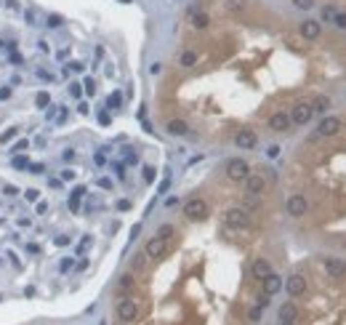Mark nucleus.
<instances>
[{
    "instance_id": "nucleus-1",
    "label": "nucleus",
    "mask_w": 346,
    "mask_h": 325,
    "mask_svg": "<svg viewBox=\"0 0 346 325\" xmlns=\"http://www.w3.org/2000/svg\"><path fill=\"white\" fill-rule=\"evenodd\" d=\"M226 176H229L232 181H245L248 176H251V165L242 160V157H232V160L226 163Z\"/></svg>"
},
{
    "instance_id": "nucleus-2",
    "label": "nucleus",
    "mask_w": 346,
    "mask_h": 325,
    "mask_svg": "<svg viewBox=\"0 0 346 325\" xmlns=\"http://www.w3.org/2000/svg\"><path fill=\"white\" fill-rule=\"evenodd\" d=\"M184 216L192 221H202L208 216V203L200 200V197H192V200L184 203Z\"/></svg>"
},
{
    "instance_id": "nucleus-3",
    "label": "nucleus",
    "mask_w": 346,
    "mask_h": 325,
    "mask_svg": "<svg viewBox=\"0 0 346 325\" xmlns=\"http://www.w3.org/2000/svg\"><path fill=\"white\" fill-rule=\"evenodd\" d=\"M224 219H226V224L235 227V229H242V227L251 224V213H248L245 208H229Z\"/></svg>"
},
{
    "instance_id": "nucleus-4",
    "label": "nucleus",
    "mask_w": 346,
    "mask_h": 325,
    "mask_svg": "<svg viewBox=\"0 0 346 325\" xmlns=\"http://www.w3.org/2000/svg\"><path fill=\"white\" fill-rule=\"evenodd\" d=\"M136 315H139V306H136L133 299H123L120 304H117V317H120V320L130 323V320H136Z\"/></svg>"
},
{
    "instance_id": "nucleus-5",
    "label": "nucleus",
    "mask_w": 346,
    "mask_h": 325,
    "mask_svg": "<svg viewBox=\"0 0 346 325\" xmlns=\"http://www.w3.org/2000/svg\"><path fill=\"white\" fill-rule=\"evenodd\" d=\"M311 115H314V110H311V104H296L291 112V123L296 125H306L311 120Z\"/></svg>"
},
{
    "instance_id": "nucleus-6",
    "label": "nucleus",
    "mask_w": 346,
    "mask_h": 325,
    "mask_svg": "<svg viewBox=\"0 0 346 325\" xmlns=\"http://www.w3.org/2000/svg\"><path fill=\"white\" fill-rule=\"evenodd\" d=\"M285 208H288V213H291L293 219H298V216H304V213H306L309 203H306V197H301V195H293V197H288Z\"/></svg>"
},
{
    "instance_id": "nucleus-7",
    "label": "nucleus",
    "mask_w": 346,
    "mask_h": 325,
    "mask_svg": "<svg viewBox=\"0 0 346 325\" xmlns=\"http://www.w3.org/2000/svg\"><path fill=\"white\" fill-rule=\"evenodd\" d=\"M320 35H322V24L317 19L301 21V38H304V40H317Z\"/></svg>"
},
{
    "instance_id": "nucleus-8",
    "label": "nucleus",
    "mask_w": 346,
    "mask_h": 325,
    "mask_svg": "<svg viewBox=\"0 0 346 325\" xmlns=\"http://www.w3.org/2000/svg\"><path fill=\"white\" fill-rule=\"evenodd\" d=\"M235 144L240 147V150H253V147L258 144V136L253 134V131L245 128V131H240V134L235 136Z\"/></svg>"
},
{
    "instance_id": "nucleus-9",
    "label": "nucleus",
    "mask_w": 346,
    "mask_h": 325,
    "mask_svg": "<svg viewBox=\"0 0 346 325\" xmlns=\"http://www.w3.org/2000/svg\"><path fill=\"white\" fill-rule=\"evenodd\" d=\"M285 290H288V296L296 299V296H301L306 290V280L301 275H291V277H288V283H285Z\"/></svg>"
},
{
    "instance_id": "nucleus-10",
    "label": "nucleus",
    "mask_w": 346,
    "mask_h": 325,
    "mask_svg": "<svg viewBox=\"0 0 346 325\" xmlns=\"http://www.w3.org/2000/svg\"><path fill=\"white\" fill-rule=\"evenodd\" d=\"M341 131V120L338 117H325L320 125H317V134L320 136H336Z\"/></svg>"
},
{
    "instance_id": "nucleus-11",
    "label": "nucleus",
    "mask_w": 346,
    "mask_h": 325,
    "mask_svg": "<svg viewBox=\"0 0 346 325\" xmlns=\"http://www.w3.org/2000/svg\"><path fill=\"white\" fill-rule=\"evenodd\" d=\"M291 115H285V112H274V115H272L269 117V128L272 131H280V134H282V131H291Z\"/></svg>"
},
{
    "instance_id": "nucleus-12",
    "label": "nucleus",
    "mask_w": 346,
    "mask_h": 325,
    "mask_svg": "<svg viewBox=\"0 0 346 325\" xmlns=\"http://www.w3.org/2000/svg\"><path fill=\"white\" fill-rule=\"evenodd\" d=\"M325 272H328L330 277H336V280H338V277L346 275V261L333 259V256H330V259H325Z\"/></svg>"
},
{
    "instance_id": "nucleus-13",
    "label": "nucleus",
    "mask_w": 346,
    "mask_h": 325,
    "mask_svg": "<svg viewBox=\"0 0 346 325\" xmlns=\"http://www.w3.org/2000/svg\"><path fill=\"white\" fill-rule=\"evenodd\" d=\"M261 283H264V293H266V296H274L277 290L282 288V277L274 275V272H269V275H266Z\"/></svg>"
},
{
    "instance_id": "nucleus-14",
    "label": "nucleus",
    "mask_w": 346,
    "mask_h": 325,
    "mask_svg": "<svg viewBox=\"0 0 346 325\" xmlns=\"http://www.w3.org/2000/svg\"><path fill=\"white\" fill-rule=\"evenodd\" d=\"M264 187H266V181H264V176H248L245 179V192L248 195H261L264 192Z\"/></svg>"
},
{
    "instance_id": "nucleus-15",
    "label": "nucleus",
    "mask_w": 346,
    "mask_h": 325,
    "mask_svg": "<svg viewBox=\"0 0 346 325\" xmlns=\"http://www.w3.org/2000/svg\"><path fill=\"white\" fill-rule=\"evenodd\" d=\"M163 253H165V240H163V237H152V240L146 243V256H149V259H160Z\"/></svg>"
},
{
    "instance_id": "nucleus-16",
    "label": "nucleus",
    "mask_w": 346,
    "mask_h": 325,
    "mask_svg": "<svg viewBox=\"0 0 346 325\" xmlns=\"http://www.w3.org/2000/svg\"><path fill=\"white\" fill-rule=\"evenodd\" d=\"M189 19H192V27H195V30H205V27L211 24V16L202 14V11H195V8L189 11Z\"/></svg>"
},
{
    "instance_id": "nucleus-17",
    "label": "nucleus",
    "mask_w": 346,
    "mask_h": 325,
    "mask_svg": "<svg viewBox=\"0 0 346 325\" xmlns=\"http://www.w3.org/2000/svg\"><path fill=\"white\" fill-rule=\"evenodd\" d=\"M251 272H253V277H258V280H264L266 275L272 272V264L266 259H256L253 261V267H251Z\"/></svg>"
},
{
    "instance_id": "nucleus-18",
    "label": "nucleus",
    "mask_w": 346,
    "mask_h": 325,
    "mask_svg": "<svg viewBox=\"0 0 346 325\" xmlns=\"http://www.w3.org/2000/svg\"><path fill=\"white\" fill-rule=\"evenodd\" d=\"M296 315H298V309H296L293 301H288V304L280 306V320L282 323H293V320H296Z\"/></svg>"
},
{
    "instance_id": "nucleus-19",
    "label": "nucleus",
    "mask_w": 346,
    "mask_h": 325,
    "mask_svg": "<svg viewBox=\"0 0 346 325\" xmlns=\"http://www.w3.org/2000/svg\"><path fill=\"white\" fill-rule=\"evenodd\" d=\"M83 195H86V187H75V190H72V195H70V210H72V213H77V210H80Z\"/></svg>"
},
{
    "instance_id": "nucleus-20",
    "label": "nucleus",
    "mask_w": 346,
    "mask_h": 325,
    "mask_svg": "<svg viewBox=\"0 0 346 325\" xmlns=\"http://www.w3.org/2000/svg\"><path fill=\"white\" fill-rule=\"evenodd\" d=\"M165 128H168V134H171V136H184L186 131H189V125H186L184 120H171Z\"/></svg>"
},
{
    "instance_id": "nucleus-21",
    "label": "nucleus",
    "mask_w": 346,
    "mask_h": 325,
    "mask_svg": "<svg viewBox=\"0 0 346 325\" xmlns=\"http://www.w3.org/2000/svg\"><path fill=\"white\" fill-rule=\"evenodd\" d=\"M311 110L314 112H328L330 110V99H328V96H314V101H311Z\"/></svg>"
},
{
    "instance_id": "nucleus-22",
    "label": "nucleus",
    "mask_w": 346,
    "mask_h": 325,
    "mask_svg": "<svg viewBox=\"0 0 346 325\" xmlns=\"http://www.w3.org/2000/svg\"><path fill=\"white\" fill-rule=\"evenodd\" d=\"M179 61H181V67H195L197 64V54H195V51H184Z\"/></svg>"
},
{
    "instance_id": "nucleus-23",
    "label": "nucleus",
    "mask_w": 346,
    "mask_h": 325,
    "mask_svg": "<svg viewBox=\"0 0 346 325\" xmlns=\"http://www.w3.org/2000/svg\"><path fill=\"white\" fill-rule=\"evenodd\" d=\"M35 104L40 107V110H45V107H51V94H48V91H37V96H35Z\"/></svg>"
},
{
    "instance_id": "nucleus-24",
    "label": "nucleus",
    "mask_w": 346,
    "mask_h": 325,
    "mask_svg": "<svg viewBox=\"0 0 346 325\" xmlns=\"http://www.w3.org/2000/svg\"><path fill=\"white\" fill-rule=\"evenodd\" d=\"M226 8L232 14H240V11H245V0H226Z\"/></svg>"
},
{
    "instance_id": "nucleus-25",
    "label": "nucleus",
    "mask_w": 346,
    "mask_h": 325,
    "mask_svg": "<svg viewBox=\"0 0 346 325\" xmlns=\"http://www.w3.org/2000/svg\"><path fill=\"white\" fill-rule=\"evenodd\" d=\"M141 176H144L146 184H152V181H155V176H157V171L152 168V165H144V168H141Z\"/></svg>"
},
{
    "instance_id": "nucleus-26",
    "label": "nucleus",
    "mask_w": 346,
    "mask_h": 325,
    "mask_svg": "<svg viewBox=\"0 0 346 325\" xmlns=\"http://www.w3.org/2000/svg\"><path fill=\"white\" fill-rule=\"evenodd\" d=\"M24 200H27V203H37V200H40V190H35V187L24 190Z\"/></svg>"
},
{
    "instance_id": "nucleus-27",
    "label": "nucleus",
    "mask_w": 346,
    "mask_h": 325,
    "mask_svg": "<svg viewBox=\"0 0 346 325\" xmlns=\"http://www.w3.org/2000/svg\"><path fill=\"white\" fill-rule=\"evenodd\" d=\"M336 14H338V11L333 8V5H325V8H322V21H330V24H333V19H336Z\"/></svg>"
},
{
    "instance_id": "nucleus-28",
    "label": "nucleus",
    "mask_w": 346,
    "mask_h": 325,
    "mask_svg": "<svg viewBox=\"0 0 346 325\" xmlns=\"http://www.w3.org/2000/svg\"><path fill=\"white\" fill-rule=\"evenodd\" d=\"M11 163H14V168H19V171L30 168V160H27L24 155H16V157H14V160H11Z\"/></svg>"
},
{
    "instance_id": "nucleus-29",
    "label": "nucleus",
    "mask_w": 346,
    "mask_h": 325,
    "mask_svg": "<svg viewBox=\"0 0 346 325\" xmlns=\"http://www.w3.org/2000/svg\"><path fill=\"white\" fill-rule=\"evenodd\" d=\"M107 104H109V110H117V107L123 104V96H120V94H117V91H115V94H112L109 99H107Z\"/></svg>"
},
{
    "instance_id": "nucleus-30",
    "label": "nucleus",
    "mask_w": 346,
    "mask_h": 325,
    "mask_svg": "<svg viewBox=\"0 0 346 325\" xmlns=\"http://www.w3.org/2000/svg\"><path fill=\"white\" fill-rule=\"evenodd\" d=\"M293 5L301 8V11H311V8H314V0H293Z\"/></svg>"
},
{
    "instance_id": "nucleus-31",
    "label": "nucleus",
    "mask_w": 346,
    "mask_h": 325,
    "mask_svg": "<svg viewBox=\"0 0 346 325\" xmlns=\"http://www.w3.org/2000/svg\"><path fill=\"white\" fill-rule=\"evenodd\" d=\"M171 235H173V227L171 224H163L160 229H157V237H163V240H168Z\"/></svg>"
},
{
    "instance_id": "nucleus-32",
    "label": "nucleus",
    "mask_w": 346,
    "mask_h": 325,
    "mask_svg": "<svg viewBox=\"0 0 346 325\" xmlns=\"http://www.w3.org/2000/svg\"><path fill=\"white\" fill-rule=\"evenodd\" d=\"M16 136H19V128H16V125H14V128H8V131H5L3 136H0V141H3V144H5V141L16 139Z\"/></svg>"
},
{
    "instance_id": "nucleus-33",
    "label": "nucleus",
    "mask_w": 346,
    "mask_h": 325,
    "mask_svg": "<svg viewBox=\"0 0 346 325\" xmlns=\"http://www.w3.org/2000/svg\"><path fill=\"white\" fill-rule=\"evenodd\" d=\"M70 96L80 99V96H83V83H70Z\"/></svg>"
},
{
    "instance_id": "nucleus-34",
    "label": "nucleus",
    "mask_w": 346,
    "mask_h": 325,
    "mask_svg": "<svg viewBox=\"0 0 346 325\" xmlns=\"http://www.w3.org/2000/svg\"><path fill=\"white\" fill-rule=\"evenodd\" d=\"M333 24H336L338 30H346V14H344V11H338V14H336V19H333Z\"/></svg>"
},
{
    "instance_id": "nucleus-35",
    "label": "nucleus",
    "mask_w": 346,
    "mask_h": 325,
    "mask_svg": "<svg viewBox=\"0 0 346 325\" xmlns=\"http://www.w3.org/2000/svg\"><path fill=\"white\" fill-rule=\"evenodd\" d=\"M3 195L5 197H16V195H19V187H16V184H5L3 187Z\"/></svg>"
},
{
    "instance_id": "nucleus-36",
    "label": "nucleus",
    "mask_w": 346,
    "mask_h": 325,
    "mask_svg": "<svg viewBox=\"0 0 346 325\" xmlns=\"http://www.w3.org/2000/svg\"><path fill=\"white\" fill-rule=\"evenodd\" d=\"M27 147H30V141H27V139H19V141L14 144V150H11V152H16V155H19V152L27 150Z\"/></svg>"
},
{
    "instance_id": "nucleus-37",
    "label": "nucleus",
    "mask_w": 346,
    "mask_h": 325,
    "mask_svg": "<svg viewBox=\"0 0 346 325\" xmlns=\"http://www.w3.org/2000/svg\"><path fill=\"white\" fill-rule=\"evenodd\" d=\"M83 85H86V94L88 96L96 94V80H93V77H86V83H83Z\"/></svg>"
},
{
    "instance_id": "nucleus-38",
    "label": "nucleus",
    "mask_w": 346,
    "mask_h": 325,
    "mask_svg": "<svg viewBox=\"0 0 346 325\" xmlns=\"http://www.w3.org/2000/svg\"><path fill=\"white\" fill-rule=\"evenodd\" d=\"M61 21H64V19H61L59 14H51L48 16V27H51V30H54V27H61Z\"/></svg>"
},
{
    "instance_id": "nucleus-39",
    "label": "nucleus",
    "mask_w": 346,
    "mask_h": 325,
    "mask_svg": "<svg viewBox=\"0 0 346 325\" xmlns=\"http://www.w3.org/2000/svg\"><path fill=\"white\" fill-rule=\"evenodd\" d=\"M130 285H133V277H130V275H123V277H120V290H128Z\"/></svg>"
},
{
    "instance_id": "nucleus-40",
    "label": "nucleus",
    "mask_w": 346,
    "mask_h": 325,
    "mask_svg": "<svg viewBox=\"0 0 346 325\" xmlns=\"http://www.w3.org/2000/svg\"><path fill=\"white\" fill-rule=\"evenodd\" d=\"M54 243H56V245H61V248H64V245H70V243H72V237H70V235H59V237H56Z\"/></svg>"
},
{
    "instance_id": "nucleus-41",
    "label": "nucleus",
    "mask_w": 346,
    "mask_h": 325,
    "mask_svg": "<svg viewBox=\"0 0 346 325\" xmlns=\"http://www.w3.org/2000/svg\"><path fill=\"white\" fill-rule=\"evenodd\" d=\"M72 179H75V171H72V168L61 171V181H72Z\"/></svg>"
},
{
    "instance_id": "nucleus-42",
    "label": "nucleus",
    "mask_w": 346,
    "mask_h": 325,
    "mask_svg": "<svg viewBox=\"0 0 346 325\" xmlns=\"http://www.w3.org/2000/svg\"><path fill=\"white\" fill-rule=\"evenodd\" d=\"M72 267H75V261H72V259H61L59 269H61V272H67V269H72Z\"/></svg>"
},
{
    "instance_id": "nucleus-43",
    "label": "nucleus",
    "mask_w": 346,
    "mask_h": 325,
    "mask_svg": "<svg viewBox=\"0 0 346 325\" xmlns=\"http://www.w3.org/2000/svg\"><path fill=\"white\" fill-rule=\"evenodd\" d=\"M27 171H32V173H43L45 165L43 163H30V168H27Z\"/></svg>"
},
{
    "instance_id": "nucleus-44",
    "label": "nucleus",
    "mask_w": 346,
    "mask_h": 325,
    "mask_svg": "<svg viewBox=\"0 0 346 325\" xmlns=\"http://www.w3.org/2000/svg\"><path fill=\"white\" fill-rule=\"evenodd\" d=\"M67 70H72V72H83V61H70V64H67Z\"/></svg>"
},
{
    "instance_id": "nucleus-45",
    "label": "nucleus",
    "mask_w": 346,
    "mask_h": 325,
    "mask_svg": "<svg viewBox=\"0 0 346 325\" xmlns=\"http://www.w3.org/2000/svg\"><path fill=\"white\" fill-rule=\"evenodd\" d=\"M77 112H80V115H88V112H91V104H88V101H80V104H77Z\"/></svg>"
},
{
    "instance_id": "nucleus-46",
    "label": "nucleus",
    "mask_w": 346,
    "mask_h": 325,
    "mask_svg": "<svg viewBox=\"0 0 346 325\" xmlns=\"http://www.w3.org/2000/svg\"><path fill=\"white\" fill-rule=\"evenodd\" d=\"M96 184H99L101 190H112V181H109V179H104V176H101V179L96 181Z\"/></svg>"
},
{
    "instance_id": "nucleus-47",
    "label": "nucleus",
    "mask_w": 346,
    "mask_h": 325,
    "mask_svg": "<svg viewBox=\"0 0 346 325\" xmlns=\"http://www.w3.org/2000/svg\"><path fill=\"white\" fill-rule=\"evenodd\" d=\"M112 168H115V173L120 176V179H123V176H126V165H123V163H115V165H112Z\"/></svg>"
},
{
    "instance_id": "nucleus-48",
    "label": "nucleus",
    "mask_w": 346,
    "mask_h": 325,
    "mask_svg": "<svg viewBox=\"0 0 346 325\" xmlns=\"http://www.w3.org/2000/svg\"><path fill=\"white\" fill-rule=\"evenodd\" d=\"M48 187H51V190H61V179H54V176H51V179H48Z\"/></svg>"
},
{
    "instance_id": "nucleus-49",
    "label": "nucleus",
    "mask_w": 346,
    "mask_h": 325,
    "mask_svg": "<svg viewBox=\"0 0 346 325\" xmlns=\"http://www.w3.org/2000/svg\"><path fill=\"white\" fill-rule=\"evenodd\" d=\"M248 317H251L253 323H256V320H261V309H258V306H256V309H251V312H248Z\"/></svg>"
},
{
    "instance_id": "nucleus-50",
    "label": "nucleus",
    "mask_w": 346,
    "mask_h": 325,
    "mask_svg": "<svg viewBox=\"0 0 346 325\" xmlns=\"http://www.w3.org/2000/svg\"><path fill=\"white\" fill-rule=\"evenodd\" d=\"M266 155H269V157H277V155H280V147H277V144H272L269 150H266Z\"/></svg>"
},
{
    "instance_id": "nucleus-51",
    "label": "nucleus",
    "mask_w": 346,
    "mask_h": 325,
    "mask_svg": "<svg viewBox=\"0 0 346 325\" xmlns=\"http://www.w3.org/2000/svg\"><path fill=\"white\" fill-rule=\"evenodd\" d=\"M93 160H96V165H104V163H107L104 152H96V155H93Z\"/></svg>"
},
{
    "instance_id": "nucleus-52",
    "label": "nucleus",
    "mask_w": 346,
    "mask_h": 325,
    "mask_svg": "<svg viewBox=\"0 0 346 325\" xmlns=\"http://www.w3.org/2000/svg\"><path fill=\"white\" fill-rule=\"evenodd\" d=\"M24 19L27 24H35V11H24Z\"/></svg>"
},
{
    "instance_id": "nucleus-53",
    "label": "nucleus",
    "mask_w": 346,
    "mask_h": 325,
    "mask_svg": "<svg viewBox=\"0 0 346 325\" xmlns=\"http://www.w3.org/2000/svg\"><path fill=\"white\" fill-rule=\"evenodd\" d=\"M27 250H30V253H40V245H37V243H27Z\"/></svg>"
},
{
    "instance_id": "nucleus-54",
    "label": "nucleus",
    "mask_w": 346,
    "mask_h": 325,
    "mask_svg": "<svg viewBox=\"0 0 346 325\" xmlns=\"http://www.w3.org/2000/svg\"><path fill=\"white\" fill-rule=\"evenodd\" d=\"M168 187H171V173H168V176H165V179H163V184H160V192H165V190H168Z\"/></svg>"
},
{
    "instance_id": "nucleus-55",
    "label": "nucleus",
    "mask_w": 346,
    "mask_h": 325,
    "mask_svg": "<svg viewBox=\"0 0 346 325\" xmlns=\"http://www.w3.org/2000/svg\"><path fill=\"white\" fill-rule=\"evenodd\" d=\"M99 123L101 125H109V115H107V112H99Z\"/></svg>"
},
{
    "instance_id": "nucleus-56",
    "label": "nucleus",
    "mask_w": 346,
    "mask_h": 325,
    "mask_svg": "<svg viewBox=\"0 0 346 325\" xmlns=\"http://www.w3.org/2000/svg\"><path fill=\"white\" fill-rule=\"evenodd\" d=\"M128 208H130L128 200H117V210H128Z\"/></svg>"
},
{
    "instance_id": "nucleus-57",
    "label": "nucleus",
    "mask_w": 346,
    "mask_h": 325,
    "mask_svg": "<svg viewBox=\"0 0 346 325\" xmlns=\"http://www.w3.org/2000/svg\"><path fill=\"white\" fill-rule=\"evenodd\" d=\"M266 304H269V296H266V293H264V296H261V299H258V309H264V306H266Z\"/></svg>"
},
{
    "instance_id": "nucleus-58",
    "label": "nucleus",
    "mask_w": 346,
    "mask_h": 325,
    "mask_svg": "<svg viewBox=\"0 0 346 325\" xmlns=\"http://www.w3.org/2000/svg\"><path fill=\"white\" fill-rule=\"evenodd\" d=\"M11 96V88H0V101H5Z\"/></svg>"
},
{
    "instance_id": "nucleus-59",
    "label": "nucleus",
    "mask_w": 346,
    "mask_h": 325,
    "mask_svg": "<svg viewBox=\"0 0 346 325\" xmlns=\"http://www.w3.org/2000/svg\"><path fill=\"white\" fill-rule=\"evenodd\" d=\"M45 210H48V205H45V203H40V200H37V216H43V213H45Z\"/></svg>"
},
{
    "instance_id": "nucleus-60",
    "label": "nucleus",
    "mask_w": 346,
    "mask_h": 325,
    "mask_svg": "<svg viewBox=\"0 0 346 325\" xmlns=\"http://www.w3.org/2000/svg\"><path fill=\"white\" fill-rule=\"evenodd\" d=\"M133 267H136V269H141V267H144V259H141V256H139V259H133Z\"/></svg>"
},
{
    "instance_id": "nucleus-61",
    "label": "nucleus",
    "mask_w": 346,
    "mask_h": 325,
    "mask_svg": "<svg viewBox=\"0 0 346 325\" xmlns=\"http://www.w3.org/2000/svg\"><path fill=\"white\" fill-rule=\"evenodd\" d=\"M24 296H27V299H32V296H35V288H32V285H30V288H24Z\"/></svg>"
},
{
    "instance_id": "nucleus-62",
    "label": "nucleus",
    "mask_w": 346,
    "mask_h": 325,
    "mask_svg": "<svg viewBox=\"0 0 346 325\" xmlns=\"http://www.w3.org/2000/svg\"><path fill=\"white\" fill-rule=\"evenodd\" d=\"M280 325H296V323H280Z\"/></svg>"
},
{
    "instance_id": "nucleus-63",
    "label": "nucleus",
    "mask_w": 346,
    "mask_h": 325,
    "mask_svg": "<svg viewBox=\"0 0 346 325\" xmlns=\"http://www.w3.org/2000/svg\"><path fill=\"white\" fill-rule=\"evenodd\" d=\"M0 45H3V40H0Z\"/></svg>"
}]
</instances>
